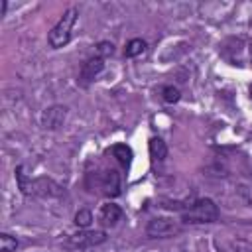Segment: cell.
Segmentation results:
<instances>
[{
    "label": "cell",
    "mask_w": 252,
    "mask_h": 252,
    "mask_svg": "<svg viewBox=\"0 0 252 252\" xmlns=\"http://www.w3.org/2000/svg\"><path fill=\"white\" fill-rule=\"evenodd\" d=\"M77 8H69L63 12V16L59 18V22L51 28V32L47 33V43L49 47L53 49H59V47H65L69 41H71V30L77 22Z\"/></svg>",
    "instance_id": "cell-1"
},
{
    "label": "cell",
    "mask_w": 252,
    "mask_h": 252,
    "mask_svg": "<svg viewBox=\"0 0 252 252\" xmlns=\"http://www.w3.org/2000/svg\"><path fill=\"white\" fill-rule=\"evenodd\" d=\"M219 219V207L213 199H197L193 205L187 207V211L181 215V220L187 224H203V222H215Z\"/></svg>",
    "instance_id": "cell-2"
},
{
    "label": "cell",
    "mask_w": 252,
    "mask_h": 252,
    "mask_svg": "<svg viewBox=\"0 0 252 252\" xmlns=\"http://www.w3.org/2000/svg\"><path fill=\"white\" fill-rule=\"evenodd\" d=\"M106 240V232L104 230H81L75 234H69L67 240L63 242L65 248L69 250H83V248H91L96 244H102Z\"/></svg>",
    "instance_id": "cell-3"
},
{
    "label": "cell",
    "mask_w": 252,
    "mask_h": 252,
    "mask_svg": "<svg viewBox=\"0 0 252 252\" xmlns=\"http://www.w3.org/2000/svg\"><path fill=\"white\" fill-rule=\"evenodd\" d=\"M179 230V224L169 217H156L146 224V234L150 238H167L177 234Z\"/></svg>",
    "instance_id": "cell-4"
},
{
    "label": "cell",
    "mask_w": 252,
    "mask_h": 252,
    "mask_svg": "<svg viewBox=\"0 0 252 252\" xmlns=\"http://www.w3.org/2000/svg\"><path fill=\"white\" fill-rule=\"evenodd\" d=\"M26 195H41V197H57L61 195V187L57 183H53L47 177H37V179H30L28 183V193Z\"/></svg>",
    "instance_id": "cell-5"
},
{
    "label": "cell",
    "mask_w": 252,
    "mask_h": 252,
    "mask_svg": "<svg viewBox=\"0 0 252 252\" xmlns=\"http://www.w3.org/2000/svg\"><path fill=\"white\" fill-rule=\"evenodd\" d=\"M102 69H104V59H100V57H91V59H87V61L83 63L81 71H79V81H81V85L87 87L91 81L96 79V75H98Z\"/></svg>",
    "instance_id": "cell-6"
},
{
    "label": "cell",
    "mask_w": 252,
    "mask_h": 252,
    "mask_svg": "<svg viewBox=\"0 0 252 252\" xmlns=\"http://www.w3.org/2000/svg\"><path fill=\"white\" fill-rule=\"evenodd\" d=\"M98 185L106 197H118L120 195V177L114 169H104L98 175Z\"/></svg>",
    "instance_id": "cell-7"
},
{
    "label": "cell",
    "mask_w": 252,
    "mask_h": 252,
    "mask_svg": "<svg viewBox=\"0 0 252 252\" xmlns=\"http://www.w3.org/2000/svg\"><path fill=\"white\" fill-rule=\"evenodd\" d=\"M65 114H67V108H65V106H59V104L49 106V108L43 112V116H41L43 128H47V130L59 128V126L63 124V120H65Z\"/></svg>",
    "instance_id": "cell-8"
},
{
    "label": "cell",
    "mask_w": 252,
    "mask_h": 252,
    "mask_svg": "<svg viewBox=\"0 0 252 252\" xmlns=\"http://www.w3.org/2000/svg\"><path fill=\"white\" fill-rule=\"evenodd\" d=\"M122 209L118 207V205H114V203H106V205H102L100 207V211H98V220L104 224V226H114L120 219H122Z\"/></svg>",
    "instance_id": "cell-9"
},
{
    "label": "cell",
    "mask_w": 252,
    "mask_h": 252,
    "mask_svg": "<svg viewBox=\"0 0 252 252\" xmlns=\"http://www.w3.org/2000/svg\"><path fill=\"white\" fill-rule=\"evenodd\" d=\"M108 154H112V156L118 159V163H120L122 167H130L132 158H134L132 148H130L128 144H114V146L108 150Z\"/></svg>",
    "instance_id": "cell-10"
},
{
    "label": "cell",
    "mask_w": 252,
    "mask_h": 252,
    "mask_svg": "<svg viewBox=\"0 0 252 252\" xmlns=\"http://www.w3.org/2000/svg\"><path fill=\"white\" fill-rule=\"evenodd\" d=\"M148 148H150V158H152L154 161L165 159V156H167V146H165V142H163L161 138H156V136L150 138Z\"/></svg>",
    "instance_id": "cell-11"
},
{
    "label": "cell",
    "mask_w": 252,
    "mask_h": 252,
    "mask_svg": "<svg viewBox=\"0 0 252 252\" xmlns=\"http://www.w3.org/2000/svg\"><path fill=\"white\" fill-rule=\"evenodd\" d=\"M144 51H146V41H144L142 37L130 39V41L126 43V47H124V55H126V57H138V55H142Z\"/></svg>",
    "instance_id": "cell-12"
},
{
    "label": "cell",
    "mask_w": 252,
    "mask_h": 252,
    "mask_svg": "<svg viewBox=\"0 0 252 252\" xmlns=\"http://www.w3.org/2000/svg\"><path fill=\"white\" fill-rule=\"evenodd\" d=\"M73 222H75L79 228H87V226L93 222V213H91L89 209H79V211L75 213Z\"/></svg>",
    "instance_id": "cell-13"
},
{
    "label": "cell",
    "mask_w": 252,
    "mask_h": 252,
    "mask_svg": "<svg viewBox=\"0 0 252 252\" xmlns=\"http://www.w3.org/2000/svg\"><path fill=\"white\" fill-rule=\"evenodd\" d=\"M18 248V240L14 236H10L8 232L0 234V252H16Z\"/></svg>",
    "instance_id": "cell-14"
},
{
    "label": "cell",
    "mask_w": 252,
    "mask_h": 252,
    "mask_svg": "<svg viewBox=\"0 0 252 252\" xmlns=\"http://www.w3.org/2000/svg\"><path fill=\"white\" fill-rule=\"evenodd\" d=\"M179 96H181L179 89H175V87H171V85H167V87L161 89V98H163L165 102H177Z\"/></svg>",
    "instance_id": "cell-15"
},
{
    "label": "cell",
    "mask_w": 252,
    "mask_h": 252,
    "mask_svg": "<svg viewBox=\"0 0 252 252\" xmlns=\"http://www.w3.org/2000/svg\"><path fill=\"white\" fill-rule=\"evenodd\" d=\"M114 53V45L110 41H98L96 43V57L104 59V57H110Z\"/></svg>",
    "instance_id": "cell-16"
},
{
    "label": "cell",
    "mask_w": 252,
    "mask_h": 252,
    "mask_svg": "<svg viewBox=\"0 0 252 252\" xmlns=\"http://www.w3.org/2000/svg\"><path fill=\"white\" fill-rule=\"evenodd\" d=\"M6 10H8V2H6V0H2V16L6 14Z\"/></svg>",
    "instance_id": "cell-17"
},
{
    "label": "cell",
    "mask_w": 252,
    "mask_h": 252,
    "mask_svg": "<svg viewBox=\"0 0 252 252\" xmlns=\"http://www.w3.org/2000/svg\"><path fill=\"white\" fill-rule=\"evenodd\" d=\"M250 94H252V89H250Z\"/></svg>",
    "instance_id": "cell-18"
}]
</instances>
